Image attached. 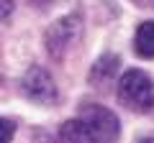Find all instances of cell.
<instances>
[{
    "label": "cell",
    "mask_w": 154,
    "mask_h": 143,
    "mask_svg": "<svg viewBox=\"0 0 154 143\" xmlns=\"http://www.w3.org/2000/svg\"><path fill=\"white\" fill-rule=\"evenodd\" d=\"M116 92H118L121 105L134 112H149L154 107V82L141 69H128L118 79V89Z\"/></svg>",
    "instance_id": "cell-1"
},
{
    "label": "cell",
    "mask_w": 154,
    "mask_h": 143,
    "mask_svg": "<svg viewBox=\"0 0 154 143\" xmlns=\"http://www.w3.org/2000/svg\"><path fill=\"white\" fill-rule=\"evenodd\" d=\"M82 36V21L80 16H62L46 28L44 33V44H46V51H49L54 59H64L67 51L80 41Z\"/></svg>",
    "instance_id": "cell-2"
},
{
    "label": "cell",
    "mask_w": 154,
    "mask_h": 143,
    "mask_svg": "<svg viewBox=\"0 0 154 143\" xmlns=\"http://www.w3.org/2000/svg\"><path fill=\"white\" fill-rule=\"evenodd\" d=\"M77 118H80V120L85 123V128L98 138V143H113L121 136V123H118V118L113 115V110H108L103 105L85 102L82 107H80V115Z\"/></svg>",
    "instance_id": "cell-3"
},
{
    "label": "cell",
    "mask_w": 154,
    "mask_h": 143,
    "mask_svg": "<svg viewBox=\"0 0 154 143\" xmlns=\"http://www.w3.org/2000/svg\"><path fill=\"white\" fill-rule=\"evenodd\" d=\"M21 92L38 105H57V100H59V89H57L51 74L44 66H36V64L26 69L21 79Z\"/></svg>",
    "instance_id": "cell-4"
},
{
    "label": "cell",
    "mask_w": 154,
    "mask_h": 143,
    "mask_svg": "<svg viewBox=\"0 0 154 143\" xmlns=\"http://www.w3.org/2000/svg\"><path fill=\"white\" fill-rule=\"evenodd\" d=\"M59 143H98V138L85 128V123L80 118L67 120L59 130Z\"/></svg>",
    "instance_id": "cell-5"
},
{
    "label": "cell",
    "mask_w": 154,
    "mask_h": 143,
    "mask_svg": "<svg viewBox=\"0 0 154 143\" xmlns=\"http://www.w3.org/2000/svg\"><path fill=\"white\" fill-rule=\"evenodd\" d=\"M134 49L139 56L144 59H152L154 56V21H146L136 28V36H134Z\"/></svg>",
    "instance_id": "cell-6"
},
{
    "label": "cell",
    "mask_w": 154,
    "mask_h": 143,
    "mask_svg": "<svg viewBox=\"0 0 154 143\" xmlns=\"http://www.w3.org/2000/svg\"><path fill=\"white\" fill-rule=\"evenodd\" d=\"M118 64H121V59L118 56H100L98 61H95V66L90 69V82H95V84H105V82H110L113 79V74H116V69H118Z\"/></svg>",
    "instance_id": "cell-7"
},
{
    "label": "cell",
    "mask_w": 154,
    "mask_h": 143,
    "mask_svg": "<svg viewBox=\"0 0 154 143\" xmlns=\"http://www.w3.org/2000/svg\"><path fill=\"white\" fill-rule=\"evenodd\" d=\"M13 136H16V123L0 118V143H11Z\"/></svg>",
    "instance_id": "cell-8"
},
{
    "label": "cell",
    "mask_w": 154,
    "mask_h": 143,
    "mask_svg": "<svg viewBox=\"0 0 154 143\" xmlns=\"http://www.w3.org/2000/svg\"><path fill=\"white\" fill-rule=\"evenodd\" d=\"M11 13H13V0H0V21L11 18Z\"/></svg>",
    "instance_id": "cell-9"
},
{
    "label": "cell",
    "mask_w": 154,
    "mask_h": 143,
    "mask_svg": "<svg viewBox=\"0 0 154 143\" xmlns=\"http://www.w3.org/2000/svg\"><path fill=\"white\" fill-rule=\"evenodd\" d=\"M33 5H38V8H46V5H51V3H54V0H31Z\"/></svg>",
    "instance_id": "cell-10"
},
{
    "label": "cell",
    "mask_w": 154,
    "mask_h": 143,
    "mask_svg": "<svg viewBox=\"0 0 154 143\" xmlns=\"http://www.w3.org/2000/svg\"><path fill=\"white\" fill-rule=\"evenodd\" d=\"M136 143H154V136H141Z\"/></svg>",
    "instance_id": "cell-11"
}]
</instances>
